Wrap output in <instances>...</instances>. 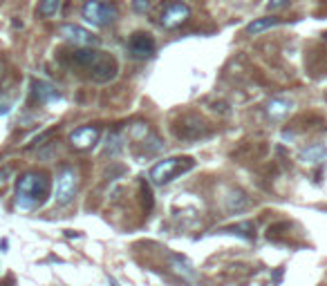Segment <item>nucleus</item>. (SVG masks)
<instances>
[{
	"label": "nucleus",
	"mask_w": 327,
	"mask_h": 286,
	"mask_svg": "<svg viewBox=\"0 0 327 286\" xmlns=\"http://www.w3.org/2000/svg\"><path fill=\"white\" fill-rule=\"evenodd\" d=\"M50 194V179L45 172H25L16 184V208L34 210Z\"/></svg>",
	"instance_id": "f257e3e1"
},
{
	"label": "nucleus",
	"mask_w": 327,
	"mask_h": 286,
	"mask_svg": "<svg viewBox=\"0 0 327 286\" xmlns=\"http://www.w3.org/2000/svg\"><path fill=\"white\" fill-rule=\"evenodd\" d=\"M83 18L94 27H108L119 18V9L110 0H88L81 9Z\"/></svg>",
	"instance_id": "20e7f679"
},
{
	"label": "nucleus",
	"mask_w": 327,
	"mask_h": 286,
	"mask_svg": "<svg viewBox=\"0 0 327 286\" xmlns=\"http://www.w3.org/2000/svg\"><path fill=\"white\" fill-rule=\"evenodd\" d=\"M287 2H289V0H269V9H280V7H285Z\"/></svg>",
	"instance_id": "aec40b11"
},
{
	"label": "nucleus",
	"mask_w": 327,
	"mask_h": 286,
	"mask_svg": "<svg viewBox=\"0 0 327 286\" xmlns=\"http://www.w3.org/2000/svg\"><path fill=\"white\" fill-rule=\"evenodd\" d=\"M171 266H173V270H175V273L184 275V278H193V275H195L193 266H191L184 257H171Z\"/></svg>",
	"instance_id": "dca6fc26"
},
{
	"label": "nucleus",
	"mask_w": 327,
	"mask_h": 286,
	"mask_svg": "<svg viewBox=\"0 0 327 286\" xmlns=\"http://www.w3.org/2000/svg\"><path fill=\"white\" fill-rule=\"evenodd\" d=\"M143 197H146V208L150 210V208H152V199H150V188H148L146 184H143Z\"/></svg>",
	"instance_id": "6ab92c4d"
},
{
	"label": "nucleus",
	"mask_w": 327,
	"mask_h": 286,
	"mask_svg": "<svg viewBox=\"0 0 327 286\" xmlns=\"http://www.w3.org/2000/svg\"><path fill=\"white\" fill-rule=\"evenodd\" d=\"M128 52H130L132 58H139V60L152 58L157 52V42L148 32H134V34L128 38Z\"/></svg>",
	"instance_id": "0eeeda50"
},
{
	"label": "nucleus",
	"mask_w": 327,
	"mask_h": 286,
	"mask_svg": "<svg viewBox=\"0 0 327 286\" xmlns=\"http://www.w3.org/2000/svg\"><path fill=\"white\" fill-rule=\"evenodd\" d=\"M132 9L137 14H146L148 9H150V2H148V0H132Z\"/></svg>",
	"instance_id": "a211bd4d"
},
{
	"label": "nucleus",
	"mask_w": 327,
	"mask_h": 286,
	"mask_svg": "<svg viewBox=\"0 0 327 286\" xmlns=\"http://www.w3.org/2000/svg\"><path fill=\"white\" fill-rule=\"evenodd\" d=\"M327 159V148L316 143V146H307L305 150H300V161L302 164H320V161Z\"/></svg>",
	"instance_id": "f8f14e48"
},
{
	"label": "nucleus",
	"mask_w": 327,
	"mask_h": 286,
	"mask_svg": "<svg viewBox=\"0 0 327 286\" xmlns=\"http://www.w3.org/2000/svg\"><path fill=\"white\" fill-rule=\"evenodd\" d=\"M191 16V7L186 2H182V0H177V2H168L166 7L161 9V16H159V25L164 30H175V27L184 25L186 20H189Z\"/></svg>",
	"instance_id": "6e6552de"
},
{
	"label": "nucleus",
	"mask_w": 327,
	"mask_h": 286,
	"mask_svg": "<svg viewBox=\"0 0 327 286\" xmlns=\"http://www.w3.org/2000/svg\"><path fill=\"white\" fill-rule=\"evenodd\" d=\"M59 9H61V0H41V4H38V16H43V18L56 16Z\"/></svg>",
	"instance_id": "f3484780"
},
{
	"label": "nucleus",
	"mask_w": 327,
	"mask_h": 286,
	"mask_svg": "<svg viewBox=\"0 0 327 286\" xmlns=\"http://www.w3.org/2000/svg\"><path fill=\"white\" fill-rule=\"evenodd\" d=\"M99 128L97 126H83V128H76L74 132L70 134V143L72 148H76V150H88V148H92L94 143L99 141Z\"/></svg>",
	"instance_id": "9d476101"
},
{
	"label": "nucleus",
	"mask_w": 327,
	"mask_h": 286,
	"mask_svg": "<svg viewBox=\"0 0 327 286\" xmlns=\"http://www.w3.org/2000/svg\"><path fill=\"white\" fill-rule=\"evenodd\" d=\"M76 190H79V172L74 168H63L56 174V186H54L56 204L59 206H67L76 197Z\"/></svg>",
	"instance_id": "39448f33"
},
{
	"label": "nucleus",
	"mask_w": 327,
	"mask_h": 286,
	"mask_svg": "<svg viewBox=\"0 0 327 286\" xmlns=\"http://www.w3.org/2000/svg\"><path fill=\"white\" fill-rule=\"evenodd\" d=\"M280 25V18H273V16H264V18H256L253 22L247 25V34L249 36H258L267 30H273V27Z\"/></svg>",
	"instance_id": "ddd939ff"
},
{
	"label": "nucleus",
	"mask_w": 327,
	"mask_h": 286,
	"mask_svg": "<svg viewBox=\"0 0 327 286\" xmlns=\"http://www.w3.org/2000/svg\"><path fill=\"white\" fill-rule=\"evenodd\" d=\"M249 204H251V199H249L242 190H231L229 197H227V210L229 212H242L249 208Z\"/></svg>",
	"instance_id": "4468645a"
},
{
	"label": "nucleus",
	"mask_w": 327,
	"mask_h": 286,
	"mask_svg": "<svg viewBox=\"0 0 327 286\" xmlns=\"http://www.w3.org/2000/svg\"><path fill=\"white\" fill-rule=\"evenodd\" d=\"M9 181V170H0V188Z\"/></svg>",
	"instance_id": "412c9836"
},
{
	"label": "nucleus",
	"mask_w": 327,
	"mask_h": 286,
	"mask_svg": "<svg viewBox=\"0 0 327 286\" xmlns=\"http://www.w3.org/2000/svg\"><path fill=\"white\" fill-rule=\"evenodd\" d=\"M72 63L79 65V68H85L92 76V80L97 83H108L117 76V60L112 58L110 54H103V52H97V50H83L74 52L72 54Z\"/></svg>",
	"instance_id": "f03ea898"
},
{
	"label": "nucleus",
	"mask_w": 327,
	"mask_h": 286,
	"mask_svg": "<svg viewBox=\"0 0 327 286\" xmlns=\"http://www.w3.org/2000/svg\"><path fill=\"white\" fill-rule=\"evenodd\" d=\"M193 168H195V161L191 159V156H168V159L157 161V164L152 166L148 179L157 186H164V184H171V181L175 177H180V174H186Z\"/></svg>",
	"instance_id": "7ed1b4c3"
},
{
	"label": "nucleus",
	"mask_w": 327,
	"mask_h": 286,
	"mask_svg": "<svg viewBox=\"0 0 327 286\" xmlns=\"http://www.w3.org/2000/svg\"><path fill=\"white\" fill-rule=\"evenodd\" d=\"M32 98L36 103H41V106H47V103H52V101H59L61 96H59V92H56L54 85L34 78L32 80Z\"/></svg>",
	"instance_id": "9b49d317"
},
{
	"label": "nucleus",
	"mask_w": 327,
	"mask_h": 286,
	"mask_svg": "<svg viewBox=\"0 0 327 286\" xmlns=\"http://www.w3.org/2000/svg\"><path fill=\"white\" fill-rule=\"evenodd\" d=\"M289 110H291V101H287V98H271L267 103V114L271 118H285L289 114Z\"/></svg>",
	"instance_id": "2eb2a0df"
},
{
	"label": "nucleus",
	"mask_w": 327,
	"mask_h": 286,
	"mask_svg": "<svg viewBox=\"0 0 327 286\" xmlns=\"http://www.w3.org/2000/svg\"><path fill=\"white\" fill-rule=\"evenodd\" d=\"M59 32L65 40H70L72 45H76V47H94L99 42L92 32H88L81 25H61Z\"/></svg>",
	"instance_id": "1a4fd4ad"
},
{
	"label": "nucleus",
	"mask_w": 327,
	"mask_h": 286,
	"mask_svg": "<svg viewBox=\"0 0 327 286\" xmlns=\"http://www.w3.org/2000/svg\"><path fill=\"white\" fill-rule=\"evenodd\" d=\"M173 132H175V136L182 141H193V139L204 136L206 132H209V128H206V123L202 121L200 116H195V114H184V116L173 126Z\"/></svg>",
	"instance_id": "423d86ee"
}]
</instances>
